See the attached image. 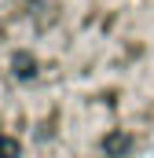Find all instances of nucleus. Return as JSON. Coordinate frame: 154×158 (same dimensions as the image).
<instances>
[{"label":"nucleus","mask_w":154,"mask_h":158,"mask_svg":"<svg viewBox=\"0 0 154 158\" xmlns=\"http://www.w3.org/2000/svg\"><path fill=\"white\" fill-rule=\"evenodd\" d=\"M128 147H132V136H128L125 129H114V132L103 136V155H107V158H121Z\"/></svg>","instance_id":"1"},{"label":"nucleus","mask_w":154,"mask_h":158,"mask_svg":"<svg viewBox=\"0 0 154 158\" xmlns=\"http://www.w3.org/2000/svg\"><path fill=\"white\" fill-rule=\"evenodd\" d=\"M11 66H15V77H33V74H37V63H33L30 52H18Z\"/></svg>","instance_id":"2"},{"label":"nucleus","mask_w":154,"mask_h":158,"mask_svg":"<svg viewBox=\"0 0 154 158\" xmlns=\"http://www.w3.org/2000/svg\"><path fill=\"white\" fill-rule=\"evenodd\" d=\"M0 158H18V140L0 132Z\"/></svg>","instance_id":"3"}]
</instances>
